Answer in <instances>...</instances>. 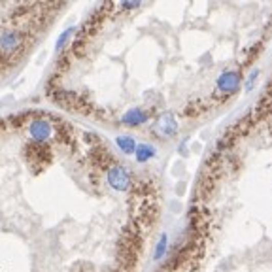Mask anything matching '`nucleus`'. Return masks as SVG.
<instances>
[{
  "mask_svg": "<svg viewBox=\"0 0 272 272\" xmlns=\"http://www.w3.org/2000/svg\"><path fill=\"white\" fill-rule=\"evenodd\" d=\"M106 182H108V186H110L116 193H129L130 189H132L134 178H132V174H130L129 168L116 163V165H111V167L106 170Z\"/></svg>",
  "mask_w": 272,
  "mask_h": 272,
  "instance_id": "1",
  "label": "nucleus"
},
{
  "mask_svg": "<svg viewBox=\"0 0 272 272\" xmlns=\"http://www.w3.org/2000/svg\"><path fill=\"white\" fill-rule=\"evenodd\" d=\"M29 136H31L32 142L36 144H43L50 142L53 134H55V129H53V123L48 121V119H32L29 123Z\"/></svg>",
  "mask_w": 272,
  "mask_h": 272,
  "instance_id": "2",
  "label": "nucleus"
},
{
  "mask_svg": "<svg viewBox=\"0 0 272 272\" xmlns=\"http://www.w3.org/2000/svg\"><path fill=\"white\" fill-rule=\"evenodd\" d=\"M178 129H179L178 119H176V116H174L172 111L161 114L153 123V132L159 138H172V136L178 134Z\"/></svg>",
  "mask_w": 272,
  "mask_h": 272,
  "instance_id": "3",
  "label": "nucleus"
},
{
  "mask_svg": "<svg viewBox=\"0 0 272 272\" xmlns=\"http://www.w3.org/2000/svg\"><path fill=\"white\" fill-rule=\"evenodd\" d=\"M238 87H240V72H236V70H225L216 81V91L225 97L236 93Z\"/></svg>",
  "mask_w": 272,
  "mask_h": 272,
  "instance_id": "4",
  "label": "nucleus"
},
{
  "mask_svg": "<svg viewBox=\"0 0 272 272\" xmlns=\"http://www.w3.org/2000/svg\"><path fill=\"white\" fill-rule=\"evenodd\" d=\"M23 46V36L17 31H4L0 32V51L2 53H15Z\"/></svg>",
  "mask_w": 272,
  "mask_h": 272,
  "instance_id": "5",
  "label": "nucleus"
},
{
  "mask_svg": "<svg viewBox=\"0 0 272 272\" xmlns=\"http://www.w3.org/2000/svg\"><path fill=\"white\" fill-rule=\"evenodd\" d=\"M149 121V114L144 108H130L123 114L121 123L125 127H140V125L148 123Z\"/></svg>",
  "mask_w": 272,
  "mask_h": 272,
  "instance_id": "6",
  "label": "nucleus"
},
{
  "mask_svg": "<svg viewBox=\"0 0 272 272\" xmlns=\"http://www.w3.org/2000/svg\"><path fill=\"white\" fill-rule=\"evenodd\" d=\"M153 157H157V149L155 146L151 144H136V149H134V159L138 163H148L151 161Z\"/></svg>",
  "mask_w": 272,
  "mask_h": 272,
  "instance_id": "7",
  "label": "nucleus"
},
{
  "mask_svg": "<svg viewBox=\"0 0 272 272\" xmlns=\"http://www.w3.org/2000/svg\"><path fill=\"white\" fill-rule=\"evenodd\" d=\"M116 146L121 153L125 155H134V149H136V140L132 136L129 134H119L116 136Z\"/></svg>",
  "mask_w": 272,
  "mask_h": 272,
  "instance_id": "8",
  "label": "nucleus"
},
{
  "mask_svg": "<svg viewBox=\"0 0 272 272\" xmlns=\"http://www.w3.org/2000/svg\"><path fill=\"white\" fill-rule=\"evenodd\" d=\"M168 252V235L167 233H163L159 236V240L155 242V250H153V259L155 261H161L165 259V255Z\"/></svg>",
  "mask_w": 272,
  "mask_h": 272,
  "instance_id": "9",
  "label": "nucleus"
},
{
  "mask_svg": "<svg viewBox=\"0 0 272 272\" xmlns=\"http://www.w3.org/2000/svg\"><path fill=\"white\" fill-rule=\"evenodd\" d=\"M74 32H76V27H68V29H64V31L59 34V38H57V42H55L57 53H61V51L66 48L68 42H70V38L74 36Z\"/></svg>",
  "mask_w": 272,
  "mask_h": 272,
  "instance_id": "10",
  "label": "nucleus"
},
{
  "mask_svg": "<svg viewBox=\"0 0 272 272\" xmlns=\"http://www.w3.org/2000/svg\"><path fill=\"white\" fill-rule=\"evenodd\" d=\"M140 4H142V0H119V6H121V10H127V12L140 8Z\"/></svg>",
  "mask_w": 272,
  "mask_h": 272,
  "instance_id": "11",
  "label": "nucleus"
},
{
  "mask_svg": "<svg viewBox=\"0 0 272 272\" xmlns=\"http://www.w3.org/2000/svg\"><path fill=\"white\" fill-rule=\"evenodd\" d=\"M259 78V70H254L252 74L247 76V80H246V91H252L254 89V83H255V80Z\"/></svg>",
  "mask_w": 272,
  "mask_h": 272,
  "instance_id": "12",
  "label": "nucleus"
}]
</instances>
